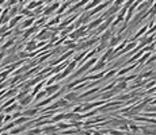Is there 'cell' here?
I'll list each match as a JSON object with an SVG mask.
<instances>
[{"label":"cell","mask_w":156,"mask_h":135,"mask_svg":"<svg viewBox=\"0 0 156 135\" xmlns=\"http://www.w3.org/2000/svg\"><path fill=\"white\" fill-rule=\"evenodd\" d=\"M95 61H97V60H95V58H91V60L88 61V62H87L86 65H84V66H82V68H80V69H79V70L76 72V74H75V76H79V74H82V73H83V72H86L87 69H88V68L91 66V65H92V64H95Z\"/></svg>","instance_id":"obj_2"},{"label":"cell","mask_w":156,"mask_h":135,"mask_svg":"<svg viewBox=\"0 0 156 135\" xmlns=\"http://www.w3.org/2000/svg\"><path fill=\"white\" fill-rule=\"evenodd\" d=\"M16 1H18V0H10V1H8V3H7V6H8V7L14 6V4H16Z\"/></svg>","instance_id":"obj_34"},{"label":"cell","mask_w":156,"mask_h":135,"mask_svg":"<svg viewBox=\"0 0 156 135\" xmlns=\"http://www.w3.org/2000/svg\"><path fill=\"white\" fill-rule=\"evenodd\" d=\"M134 46H136V43H130V45H128V46L125 47V49H124V50H122V51H119V54H124V53H126V51H129V50H130V49H133V47H134Z\"/></svg>","instance_id":"obj_17"},{"label":"cell","mask_w":156,"mask_h":135,"mask_svg":"<svg viewBox=\"0 0 156 135\" xmlns=\"http://www.w3.org/2000/svg\"><path fill=\"white\" fill-rule=\"evenodd\" d=\"M56 8H59V3H56V4H53V6L48 7V8L45 10V15H49V14H52L53 11L56 10Z\"/></svg>","instance_id":"obj_6"},{"label":"cell","mask_w":156,"mask_h":135,"mask_svg":"<svg viewBox=\"0 0 156 135\" xmlns=\"http://www.w3.org/2000/svg\"><path fill=\"white\" fill-rule=\"evenodd\" d=\"M148 111H156V107H153V108H148Z\"/></svg>","instance_id":"obj_41"},{"label":"cell","mask_w":156,"mask_h":135,"mask_svg":"<svg viewBox=\"0 0 156 135\" xmlns=\"http://www.w3.org/2000/svg\"><path fill=\"white\" fill-rule=\"evenodd\" d=\"M65 97H67V100H75L76 99V93H68Z\"/></svg>","instance_id":"obj_24"},{"label":"cell","mask_w":156,"mask_h":135,"mask_svg":"<svg viewBox=\"0 0 156 135\" xmlns=\"http://www.w3.org/2000/svg\"><path fill=\"white\" fill-rule=\"evenodd\" d=\"M148 57H149V54H145L144 57H141V58H140V64H144V62H145V60H147Z\"/></svg>","instance_id":"obj_30"},{"label":"cell","mask_w":156,"mask_h":135,"mask_svg":"<svg viewBox=\"0 0 156 135\" xmlns=\"http://www.w3.org/2000/svg\"><path fill=\"white\" fill-rule=\"evenodd\" d=\"M87 1H88V0H82V1H80V3H77L76 6L73 7V8H71V11H72V10H73V11H75V10H77V8H79V7H82V6H83V4H86Z\"/></svg>","instance_id":"obj_20"},{"label":"cell","mask_w":156,"mask_h":135,"mask_svg":"<svg viewBox=\"0 0 156 135\" xmlns=\"http://www.w3.org/2000/svg\"><path fill=\"white\" fill-rule=\"evenodd\" d=\"M42 4V1H31L30 4H29V7H27V10H31V8H35V7H38V6H41Z\"/></svg>","instance_id":"obj_13"},{"label":"cell","mask_w":156,"mask_h":135,"mask_svg":"<svg viewBox=\"0 0 156 135\" xmlns=\"http://www.w3.org/2000/svg\"><path fill=\"white\" fill-rule=\"evenodd\" d=\"M62 118H64V115H57V116H54V119H53V120H54V122H57V120H61V119Z\"/></svg>","instance_id":"obj_32"},{"label":"cell","mask_w":156,"mask_h":135,"mask_svg":"<svg viewBox=\"0 0 156 135\" xmlns=\"http://www.w3.org/2000/svg\"><path fill=\"white\" fill-rule=\"evenodd\" d=\"M67 7H68V3H67V4H64V6H62V7H60V8H59V12L61 14L62 11H64V10H65V8H67Z\"/></svg>","instance_id":"obj_35"},{"label":"cell","mask_w":156,"mask_h":135,"mask_svg":"<svg viewBox=\"0 0 156 135\" xmlns=\"http://www.w3.org/2000/svg\"><path fill=\"white\" fill-rule=\"evenodd\" d=\"M44 22H45V18H42V19H39L38 22H37V24H42Z\"/></svg>","instance_id":"obj_37"},{"label":"cell","mask_w":156,"mask_h":135,"mask_svg":"<svg viewBox=\"0 0 156 135\" xmlns=\"http://www.w3.org/2000/svg\"><path fill=\"white\" fill-rule=\"evenodd\" d=\"M118 10H119V6H117V4H114V6H113V7H111V8H110V10L107 11V14H106L104 16H109V15H113V14H114V12H117ZM104 16H103V18H104Z\"/></svg>","instance_id":"obj_5"},{"label":"cell","mask_w":156,"mask_h":135,"mask_svg":"<svg viewBox=\"0 0 156 135\" xmlns=\"http://www.w3.org/2000/svg\"><path fill=\"white\" fill-rule=\"evenodd\" d=\"M31 100H33V97L29 94V96H26V97H23V99L21 100V104H22V105H26V104H29Z\"/></svg>","instance_id":"obj_11"},{"label":"cell","mask_w":156,"mask_h":135,"mask_svg":"<svg viewBox=\"0 0 156 135\" xmlns=\"http://www.w3.org/2000/svg\"><path fill=\"white\" fill-rule=\"evenodd\" d=\"M75 66H76V61H73L72 64H69V66L65 70L62 72V73L60 74V76H57V77H54V78H53V80L56 81V80H60V78H64V77H67V76H68V74H69V73H72V70H73V69H75Z\"/></svg>","instance_id":"obj_1"},{"label":"cell","mask_w":156,"mask_h":135,"mask_svg":"<svg viewBox=\"0 0 156 135\" xmlns=\"http://www.w3.org/2000/svg\"><path fill=\"white\" fill-rule=\"evenodd\" d=\"M110 37H111V31H107V33H106L103 37H102V43H106V42H107V39H109Z\"/></svg>","instance_id":"obj_16"},{"label":"cell","mask_w":156,"mask_h":135,"mask_svg":"<svg viewBox=\"0 0 156 135\" xmlns=\"http://www.w3.org/2000/svg\"><path fill=\"white\" fill-rule=\"evenodd\" d=\"M84 31H86V27H82V28H79V30L76 31V33H72V34L69 35V37L72 38V39H76V38H79L80 35H83Z\"/></svg>","instance_id":"obj_3"},{"label":"cell","mask_w":156,"mask_h":135,"mask_svg":"<svg viewBox=\"0 0 156 135\" xmlns=\"http://www.w3.org/2000/svg\"><path fill=\"white\" fill-rule=\"evenodd\" d=\"M44 131H46V132H53V131H56V127H53V126H50V127H45V128H44Z\"/></svg>","instance_id":"obj_26"},{"label":"cell","mask_w":156,"mask_h":135,"mask_svg":"<svg viewBox=\"0 0 156 135\" xmlns=\"http://www.w3.org/2000/svg\"><path fill=\"white\" fill-rule=\"evenodd\" d=\"M37 49V45H35L34 40H31V42H29V45L26 46V50L27 51H31V50H35Z\"/></svg>","instance_id":"obj_10"},{"label":"cell","mask_w":156,"mask_h":135,"mask_svg":"<svg viewBox=\"0 0 156 135\" xmlns=\"http://www.w3.org/2000/svg\"><path fill=\"white\" fill-rule=\"evenodd\" d=\"M104 66V61H99V62H98V66L97 68H95V69H94V70H99V69H102V68H103Z\"/></svg>","instance_id":"obj_25"},{"label":"cell","mask_w":156,"mask_h":135,"mask_svg":"<svg viewBox=\"0 0 156 135\" xmlns=\"http://www.w3.org/2000/svg\"><path fill=\"white\" fill-rule=\"evenodd\" d=\"M133 68V66H132ZM132 68H126V69H124V70H121L119 72V73H118V76H121V74H124V73H126V72H129L130 70V69H132Z\"/></svg>","instance_id":"obj_31"},{"label":"cell","mask_w":156,"mask_h":135,"mask_svg":"<svg viewBox=\"0 0 156 135\" xmlns=\"http://www.w3.org/2000/svg\"><path fill=\"white\" fill-rule=\"evenodd\" d=\"M122 39V37H118V38H113L111 39V42H110V45L111 46H114V45H117V42H119V40Z\"/></svg>","instance_id":"obj_23"},{"label":"cell","mask_w":156,"mask_h":135,"mask_svg":"<svg viewBox=\"0 0 156 135\" xmlns=\"http://www.w3.org/2000/svg\"><path fill=\"white\" fill-rule=\"evenodd\" d=\"M59 127H60V128H67V127H68V126H67V124H60Z\"/></svg>","instance_id":"obj_40"},{"label":"cell","mask_w":156,"mask_h":135,"mask_svg":"<svg viewBox=\"0 0 156 135\" xmlns=\"http://www.w3.org/2000/svg\"><path fill=\"white\" fill-rule=\"evenodd\" d=\"M33 22H34V19H33V18H31V19H27V20H24L23 23H22V27H29V26H31V24H33Z\"/></svg>","instance_id":"obj_15"},{"label":"cell","mask_w":156,"mask_h":135,"mask_svg":"<svg viewBox=\"0 0 156 135\" xmlns=\"http://www.w3.org/2000/svg\"><path fill=\"white\" fill-rule=\"evenodd\" d=\"M102 19H103V18H101V19H97V20H94L92 23H90V26H88V28H94V27L99 26V24H101V22H102Z\"/></svg>","instance_id":"obj_12"},{"label":"cell","mask_w":156,"mask_h":135,"mask_svg":"<svg viewBox=\"0 0 156 135\" xmlns=\"http://www.w3.org/2000/svg\"><path fill=\"white\" fill-rule=\"evenodd\" d=\"M1 135H7V134H1Z\"/></svg>","instance_id":"obj_42"},{"label":"cell","mask_w":156,"mask_h":135,"mask_svg":"<svg viewBox=\"0 0 156 135\" xmlns=\"http://www.w3.org/2000/svg\"><path fill=\"white\" fill-rule=\"evenodd\" d=\"M14 42H15V38H12V39H10V40H8V42H7V43H6V45H4V46H3V50H6V49H8V47H10V46H12V45H14Z\"/></svg>","instance_id":"obj_19"},{"label":"cell","mask_w":156,"mask_h":135,"mask_svg":"<svg viewBox=\"0 0 156 135\" xmlns=\"http://www.w3.org/2000/svg\"><path fill=\"white\" fill-rule=\"evenodd\" d=\"M99 1H101V0H94V1H91V3L87 6V10H88V8H94L97 4H99Z\"/></svg>","instance_id":"obj_21"},{"label":"cell","mask_w":156,"mask_h":135,"mask_svg":"<svg viewBox=\"0 0 156 135\" xmlns=\"http://www.w3.org/2000/svg\"><path fill=\"white\" fill-rule=\"evenodd\" d=\"M3 57H4V53H3V51H1V53H0V62H1V60H3Z\"/></svg>","instance_id":"obj_39"},{"label":"cell","mask_w":156,"mask_h":135,"mask_svg":"<svg viewBox=\"0 0 156 135\" xmlns=\"http://www.w3.org/2000/svg\"><path fill=\"white\" fill-rule=\"evenodd\" d=\"M18 55H10V57L8 58H6V60H4V62H3V65H8V64H11V62H14L15 60H18Z\"/></svg>","instance_id":"obj_7"},{"label":"cell","mask_w":156,"mask_h":135,"mask_svg":"<svg viewBox=\"0 0 156 135\" xmlns=\"http://www.w3.org/2000/svg\"><path fill=\"white\" fill-rule=\"evenodd\" d=\"M42 85H44V82H41V84H38V85H37V87H35V89H34V93H37V92H38L39 89H41V87H42Z\"/></svg>","instance_id":"obj_33"},{"label":"cell","mask_w":156,"mask_h":135,"mask_svg":"<svg viewBox=\"0 0 156 135\" xmlns=\"http://www.w3.org/2000/svg\"><path fill=\"white\" fill-rule=\"evenodd\" d=\"M122 3H124V0H117V1H115L117 6H119V4H122Z\"/></svg>","instance_id":"obj_38"},{"label":"cell","mask_w":156,"mask_h":135,"mask_svg":"<svg viewBox=\"0 0 156 135\" xmlns=\"http://www.w3.org/2000/svg\"><path fill=\"white\" fill-rule=\"evenodd\" d=\"M45 94H46V92H45V91H44V92H39V93L37 94V97H35V99H37V100H39V99H42L44 96H45Z\"/></svg>","instance_id":"obj_28"},{"label":"cell","mask_w":156,"mask_h":135,"mask_svg":"<svg viewBox=\"0 0 156 135\" xmlns=\"http://www.w3.org/2000/svg\"><path fill=\"white\" fill-rule=\"evenodd\" d=\"M0 11H1V8H0Z\"/></svg>","instance_id":"obj_43"},{"label":"cell","mask_w":156,"mask_h":135,"mask_svg":"<svg viewBox=\"0 0 156 135\" xmlns=\"http://www.w3.org/2000/svg\"><path fill=\"white\" fill-rule=\"evenodd\" d=\"M34 114H37V108H34V109H29V111L24 112L26 116H31V115H34Z\"/></svg>","instance_id":"obj_22"},{"label":"cell","mask_w":156,"mask_h":135,"mask_svg":"<svg viewBox=\"0 0 156 135\" xmlns=\"http://www.w3.org/2000/svg\"><path fill=\"white\" fill-rule=\"evenodd\" d=\"M59 88H60V85H59V84H56V85H52V87H49L45 92H46V93H49V94H52V93H54L56 91H59Z\"/></svg>","instance_id":"obj_4"},{"label":"cell","mask_w":156,"mask_h":135,"mask_svg":"<svg viewBox=\"0 0 156 135\" xmlns=\"http://www.w3.org/2000/svg\"><path fill=\"white\" fill-rule=\"evenodd\" d=\"M16 108H18V105L14 104V105H11V107L6 108V112H11V111H14V109H16Z\"/></svg>","instance_id":"obj_27"},{"label":"cell","mask_w":156,"mask_h":135,"mask_svg":"<svg viewBox=\"0 0 156 135\" xmlns=\"http://www.w3.org/2000/svg\"><path fill=\"white\" fill-rule=\"evenodd\" d=\"M111 134L113 135H124L122 132H118V131H111Z\"/></svg>","instance_id":"obj_36"},{"label":"cell","mask_w":156,"mask_h":135,"mask_svg":"<svg viewBox=\"0 0 156 135\" xmlns=\"http://www.w3.org/2000/svg\"><path fill=\"white\" fill-rule=\"evenodd\" d=\"M106 6H107V4L104 3V4H101V6H99V7H97V8H94V11H92V12H91V15H92V14H97V12H99V11H101V10H103V8H104V7H106Z\"/></svg>","instance_id":"obj_18"},{"label":"cell","mask_w":156,"mask_h":135,"mask_svg":"<svg viewBox=\"0 0 156 135\" xmlns=\"http://www.w3.org/2000/svg\"><path fill=\"white\" fill-rule=\"evenodd\" d=\"M22 19V16H16V18H12L11 19V22H10V24H8V28H11V27H14V26H16V23L19 22V20Z\"/></svg>","instance_id":"obj_8"},{"label":"cell","mask_w":156,"mask_h":135,"mask_svg":"<svg viewBox=\"0 0 156 135\" xmlns=\"http://www.w3.org/2000/svg\"><path fill=\"white\" fill-rule=\"evenodd\" d=\"M37 30H38V27H37V26H34V27H31V28H29V30L26 31V33H24L23 38H27L29 35H31V34L34 33V31H37Z\"/></svg>","instance_id":"obj_9"},{"label":"cell","mask_w":156,"mask_h":135,"mask_svg":"<svg viewBox=\"0 0 156 135\" xmlns=\"http://www.w3.org/2000/svg\"><path fill=\"white\" fill-rule=\"evenodd\" d=\"M125 87H126V81H122V82L118 84V89H124Z\"/></svg>","instance_id":"obj_29"},{"label":"cell","mask_w":156,"mask_h":135,"mask_svg":"<svg viewBox=\"0 0 156 135\" xmlns=\"http://www.w3.org/2000/svg\"><path fill=\"white\" fill-rule=\"evenodd\" d=\"M48 37H52V35H50V34H49L48 31H42V33L39 34V35H38L37 38H38V39H45V38H48Z\"/></svg>","instance_id":"obj_14"}]
</instances>
